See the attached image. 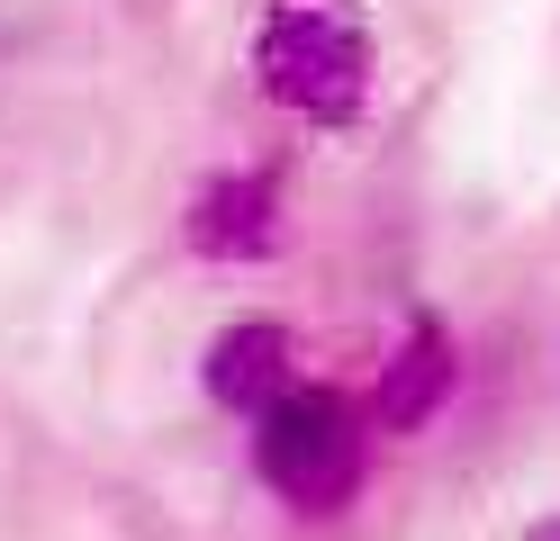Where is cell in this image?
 <instances>
[{
	"label": "cell",
	"instance_id": "cell-2",
	"mask_svg": "<svg viewBox=\"0 0 560 541\" xmlns=\"http://www.w3.org/2000/svg\"><path fill=\"white\" fill-rule=\"evenodd\" d=\"M371 433H380L371 407H353L343 388L299 379L290 397H271L254 415V469H262V487L290 505V515L335 524V515H353L362 487H371Z\"/></svg>",
	"mask_w": 560,
	"mask_h": 541
},
{
	"label": "cell",
	"instance_id": "cell-6",
	"mask_svg": "<svg viewBox=\"0 0 560 541\" xmlns=\"http://www.w3.org/2000/svg\"><path fill=\"white\" fill-rule=\"evenodd\" d=\"M524 541H560V515H542V524H524Z\"/></svg>",
	"mask_w": 560,
	"mask_h": 541
},
{
	"label": "cell",
	"instance_id": "cell-5",
	"mask_svg": "<svg viewBox=\"0 0 560 541\" xmlns=\"http://www.w3.org/2000/svg\"><path fill=\"white\" fill-rule=\"evenodd\" d=\"M199 388L218 397L226 415L254 424L271 397L299 388V334H290L280 316H235L226 334H208V352H199Z\"/></svg>",
	"mask_w": 560,
	"mask_h": 541
},
{
	"label": "cell",
	"instance_id": "cell-3",
	"mask_svg": "<svg viewBox=\"0 0 560 541\" xmlns=\"http://www.w3.org/2000/svg\"><path fill=\"white\" fill-rule=\"evenodd\" d=\"M290 244V199L271 172H208L199 199L182 208V252L218 271H254Z\"/></svg>",
	"mask_w": 560,
	"mask_h": 541
},
{
	"label": "cell",
	"instance_id": "cell-4",
	"mask_svg": "<svg viewBox=\"0 0 560 541\" xmlns=\"http://www.w3.org/2000/svg\"><path fill=\"white\" fill-rule=\"evenodd\" d=\"M452 388H462V352H452L443 316H416L389 343L380 379H371V424L398 433V443H416V433H434V415L452 407Z\"/></svg>",
	"mask_w": 560,
	"mask_h": 541
},
{
	"label": "cell",
	"instance_id": "cell-1",
	"mask_svg": "<svg viewBox=\"0 0 560 541\" xmlns=\"http://www.w3.org/2000/svg\"><path fill=\"white\" fill-rule=\"evenodd\" d=\"M254 91L280 118H299L317 136H353L371 118V91H380L371 19L353 0H262V19H254Z\"/></svg>",
	"mask_w": 560,
	"mask_h": 541
}]
</instances>
